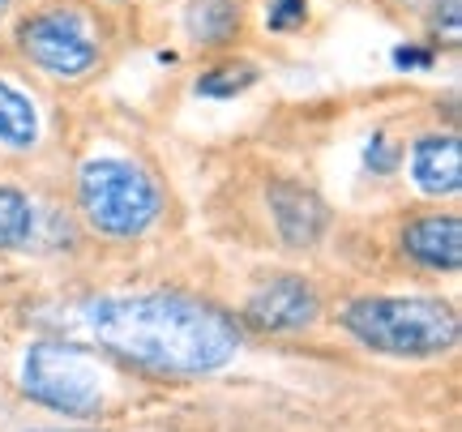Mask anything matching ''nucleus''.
I'll use <instances>...</instances> for the list:
<instances>
[{
	"label": "nucleus",
	"instance_id": "nucleus-1",
	"mask_svg": "<svg viewBox=\"0 0 462 432\" xmlns=\"http://www.w3.org/2000/svg\"><path fill=\"white\" fill-rule=\"evenodd\" d=\"M82 326L99 347L159 377H210L240 351L236 317L176 291L86 299Z\"/></svg>",
	"mask_w": 462,
	"mask_h": 432
},
{
	"label": "nucleus",
	"instance_id": "nucleus-2",
	"mask_svg": "<svg viewBox=\"0 0 462 432\" xmlns=\"http://www.w3.org/2000/svg\"><path fill=\"white\" fill-rule=\"evenodd\" d=\"M343 326L385 355H441L458 343V313L441 296H360L343 308Z\"/></svg>",
	"mask_w": 462,
	"mask_h": 432
},
{
	"label": "nucleus",
	"instance_id": "nucleus-3",
	"mask_svg": "<svg viewBox=\"0 0 462 432\" xmlns=\"http://www.w3.org/2000/svg\"><path fill=\"white\" fill-rule=\"evenodd\" d=\"M78 201L86 223L99 235L133 240L142 235L163 210V193L150 180L146 167L129 159H90L78 176Z\"/></svg>",
	"mask_w": 462,
	"mask_h": 432
},
{
	"label": "nucleus",
	"instance_id": "nucleus-4",
	"mask_svg": "<svg viewBox=\"0 0 462 432\" xmlns=\"http://www.w3.org/2000/svg\"><path fill=\"white\" fill-rule=\"evenodd\" d=\"M22 390L48 411L90 419L103 407V377L95 360L73 343H34L22 360Z\"/></svg>",
	"mask_w": 462,
	"mask_h": 432
},
{
	"label": "nucleus",
	"instance_id": "nucleus-5",
	"mask_svg": "<svg viewBox=\"0 0 462 432\" xmlns=\"http://www.w3.org/2000/svg\"><path fill=\"white\" fill-rule=\"evenodd\" d=\"M17 43L31 56V65L43 69L48 78L78 82L99 69V39L90 31V17L78 9H48V14L26 17Z\"/></svg>",
	"mask_w": 462,
	"mask_h": 432
},
{
	"label": "nucleus",
	"instance_id": "nucleus-6",
	"mask_svg": "<svg viewBox=\"0 0 462 432\" xmlns=\"http://www.w3.org/2000/svg\"><path fill=\"white\" fill-rule=\"evenodd\" d=\"M245 321L265 334H296L317 321V291L304 279H274L248 299Z\"/></svg>",
	"mask_w": 462,
	"mask_h": 432
},
{
	"label": "nucleus",
	"instance_id": "nucleus-7",
	"mask_svg": "<svg viewBox=\"0 0 462 432\" xmlns=\"http://www.w3.org/2000/svg\"><path fill=\"white\" fill-rule=\"evenodd\" d=\"M270 215H274V227H279V240L287 249H313L317 240L330 227V210L326 201L317 198L313 188H304L296 180H274L270 184Z\"/></svg>",
	"mask_w": 462,
	"mask_h": 432
},
{
	"label": "nucleus",
	"instance_id": "nucleus-8",
	"mask_svg": "<svg viewBox=\"0 0 462 432\" xmlns=\"http://www.w3.org/2000/svg\"><path fill=\"white\" fill-rule=\"evenodd\" d=\"M402 249L415 266L424 270H454L462 266V223L454 215H424L402 227Z\"/></svg>",
	"mask_w": 462,
	"mask_h": 432
},
{
	"label": "nucleus",
	"instance_id": "nucleus-9",
	"mask_svg": "<svg viewBox=\"0 0 462 432\" xmlns=\"http://www.w3.org/2000/svg\"><path fill=\"white\" fill-rule=\"evenodd\" d=\"M411 176L432 198H449L462 188V142L458 133L420 137L411 150Z\"/></svg>",
	"mask_w": 462,
	"mask_h": 432
},
{
	"label": "nucleus",
	"instance_id": "nucleus-10",
	"mask_svg": "<svg viewBox=\"0 0 462 432\" xmlns=\"http://www.w3.org/2000/svg\"><path fill=\"white\" fill-rule=\"evenodd\" d=\"M240 22H245L240 0H189V9H184V31L201 48L231 43L240 34Z\"/></svg>",
	"mask_w": 462,
	"mask_h": 432
},
{
	"label": "nucleus",
	"instance_id": "nucleus-11",
	"mask_svg": "<svg viewBox=\"0 0 462 432\" xmlns=\"http://www.w3.org/2000/svg\"><path fill=\"white\" fill-rule=\"evenodd\" d=\"M39 142V112L17 86L0 82V146L31 150Z\"/></svg>",
	"mask_w": 462,
	"mask_h": 432
},
{
	"label": "nucleus",
	"instance_id": "nucleus-12",
	"mask_svg": "<svg viewBox=\"0 0 462 432\" xmlns=\"http://www.w3.org/2000/svg\"><path fill=\"white\" fill-rule=\"evenodd\" d=\"M34 227L39 218H34L31 198L22 188L0 184V249H26L34 240Z\"/></svg>",
	"mask_w": 462,
	"mask_h": 432
},
{
	"label": "nucleus",
	"instance_id": "nucleus-13",
	"mask_svg": "<svg viewBox=\"0 0 462 432\" xmlns=\"http://www.w3.org/2000/svg\"><path fill=\"white\" fill-rule=\"evenodd\" d=\"M253 82H257V69L248 60H223V65L206 69L198 78V95H206V99H236Z\"/></svg>",
	"mask_w": 462,
	"mask_h": 432
},
{
	"label": "nucleus",
	"instance_id": "nucleus-14",
	"mask_svg": "<svg viewBox=\"0 0 462 432\" xmlns=\"http://www.w3.org/2000/svg\"><path fill=\"white\" fill-rule=\"evenodd\" d=\"M304 17H309V0H265V31L287 34L304 26Z\"/></svg>",
	"mask_w": 462,
	"mask_h": 432
},
{
	"label": "nucleus",
	"instance_id": "nucleus-15",
	"mask_svg": "<svg viewBox=\"0 0 462 432\" xmlns=\"http://www.w3.org/2000/svg\"><path fill=\"white\" fill-rule=\"evenodd\" d=\"M364 159H368V171H394L398 167V146L385 133H377L373 142H368V154H364Z\"/></svg>",
	"mask_w": 462,
	"mask_h": 432
},
{
	"label": "nucleus",
	"instance_id": "nucleus-16",
	"mask_svg": "<svg viewBox=\"0 0 462 432\" xmlns=\"http://www.w3.org/2000/svg\"><path fill=\"white\" fill-rule=\"evenodd\" d=\"M394 60H398L402 69H407V65H411V69H429L432 56H429V51H420V48H398V51H394Z\"/></svg>",
	"mask_w": 462,
	"mask_h": 432
},
{
	"label": "nucleus",
	"instance_id": "nucleus-17",
	"mask_svg": "<svg viewBox=\"0 0 462 432\" xmlns=\"http://www.w3.org/2000/svg\"><path fill=\"white\" fill-rule=\"evenodd\" d=\"M5 5H9V0H0V14H5Z\"/></svg>",
	"mask_w": 462,
	"mask_h": 432
}]
</instances>
